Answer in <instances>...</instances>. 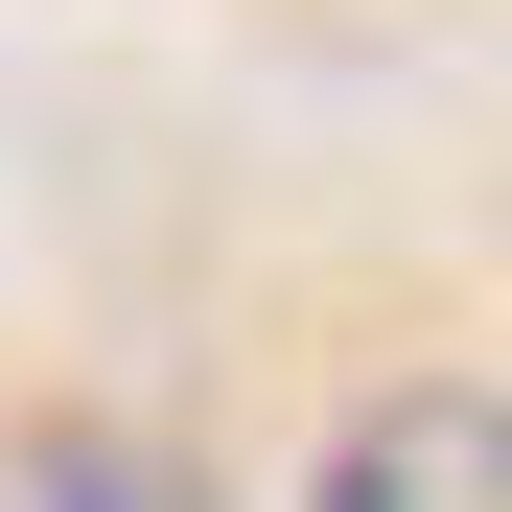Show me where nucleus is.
Wrapping results in <instances>:
<instances>
[{
	"label": "nucleus",
	"instance_id": "obj_1",
	"mask_svg": "<svg viewBox=\"0 0 512 512\" xmlns=\"http://www.w3.org/2000/svg\"><path fill=\"white\" fill-rule=\"evenodd\" d=\"M303 512H512V396H489V373H419V396H373L350 443L303 466Z\"/></svg>",
	"mask_w": 512,
	"mask_h": 512
},
{
	"label": "nucleus",
	"instance_id": "obj_2",
	"mask_svg": "<svg viewBox=\"0 0 512 512\" xmlns=\"http://www.w3.org/2000/svg\"><path fill=\"white\" fill-rule=\"evenodd\" d=\"M0 512H210V466L117 396H47V419H0Z\"/></svg>",
	"mask_w": 512,
	"mask_h": 512
}]
</instances>
